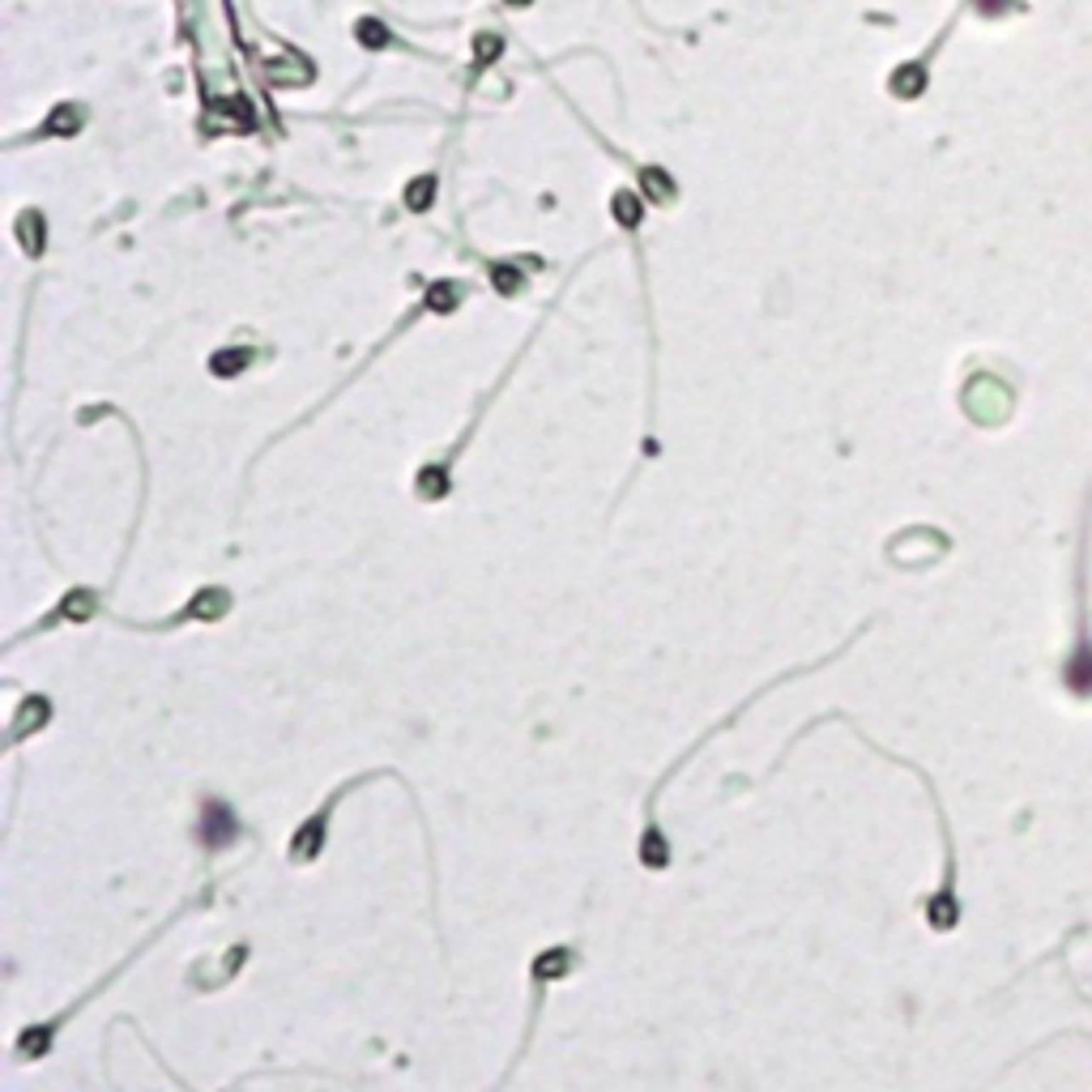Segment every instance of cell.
<instances>
[{"instance_id":"3957f363","label":"cell","mask_w":1092,"mask_h":1092,"mask_svg":"<svg viewBox=\"0 0 1092 1092\" xmlns=\"http://www.w3.org/2000/svg\"><path fill=\"white\" fill-rule=\"evenodd\" d=\"M977 5H981L986 14H1003V9L1011 5V0H977Z\"/></svg>"},{"instance_id":"6da1fadb","label":"cell","mask_w":1092,"mask_h":1092,"mask_svg":"<svg viewBox=\"0 0 1092 1092\" xmlns=\"http://www.w3.org/2000/svg\"><path fill=\"white\" fill-rule=\"evenodd\" d=\"M1071 687H1079V691L1092 687V653L1088 649H1079V670L1071 666Z\"/></svg>"},{"instance_id":"7a4b0ae2","label":"cell","mask_w":1092,"mask_h":1092,"mask_svg":"<svg viewBox=\"0 0 1092 1092\" xmlns=\"http://www.w3.org/2000/svg\"><path fill=\"white\" fill-rule=\"evenodd\" d=\"M896 90H900V94H913V90H922V73H918V69L900 73V77H896Z\"/></svg>"}]
</instances>
